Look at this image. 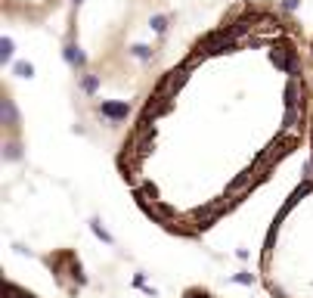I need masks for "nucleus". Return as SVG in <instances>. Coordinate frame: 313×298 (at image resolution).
Here are the masks:
<instances>
[{
    "instance_id": "f257e3e1",
    "label": "nucleus",
    "mask_w": 313,
    "mask_h": 298,
    "mask_svg": "<svg viewBox=\"0 0 313 298\" xmlns=\"http://www.w3.org/2000/svg\"><path fill=\"white\" fill-rule=\"evenodd\" d=\"M310 47L279 7L236 4L164 71L143 100L118 153L131 190L168 165L208 202L192 233L214 227L282 159L310 140Z\"/></svg>"
},
{
    "instance_id": "f03ea898",
    "label": "nucleus",
    "mask_w": 313,
    "mask_h": 298,
    "mask_svg": "<svg viewBox=\"0 0 313 298\" xmlns=\"http://www.w3.org/2000/svg\"><path fill=\"white\" fill-rule=\"evenodd\" d=\"M233 279H236V283H242V286H251V283H254V276H251V273H236Z\"/></svg>"
}]
</instances>
